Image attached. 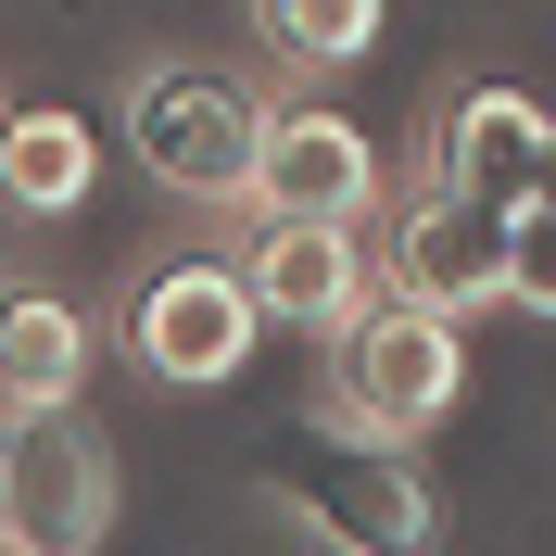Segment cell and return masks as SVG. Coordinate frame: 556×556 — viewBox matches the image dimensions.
<instances>
[{"mask_svg": "<svg viewBox=\"0 0 556 556\" xmlns=\"http://www.w3.org/2000/svg\"><path fill=\"white\" fill-rule=\"evenodd\" d=\"M266 493L316 531V544H342V556H430L443 544V506L417 481V455L392 443V430H367V417H354V430L342 417H291L266 443Z\"/></svg>", "mask_w": 556, "mask_h": 556, "instance_id": "6da1fadb", "label": "cell"}, {"mask_svg": "<svg viewBox=\"0 0 556 556\" xmlns=\"http://www.w3.org/2000/svg\"><path fill=\"white\" fill-rule=\"evenodd\" d=\"M266 127L278 114H253L241 76H203V64H152L127 89V152L165 177V190H190V203H253Z\"/></svg>", "mask_w": 556, "mask_h": 556, "instance_id": "7a4b0ae2", "label": "cell"}, {"mask_svg": "<svg viewBox=\"0 0 556 556\" xmlns=\"http://www.w3.org/2000/svg\"><path fill=\"white\" fill-rule=\"evenodd\" d=\"M114 531V443L76 405L13 417V455H0V544L13 556H102Z\"/></svg>", "mask_w": 556, "mask_h": 556, "instance_id": "3957f363", "label": "cell"}, {"mask_svg": "<svg viewBox=\"0 0 556 556\" xmlns=\"http://www.w3.org/2000/svg\"><path fill=\"white\" fill-rule=\"evenodd\" d=\"M392 304L468 316V304H519V215L468 203V190H430L392 228Z\"/></svg>", "mask_w": 556, "mask_h": 556, "instance_id": "277c9868", "label": "cell"}, {"mask_svg": "<svg viewBox=\"0 0 556 556\" xmlns=\"http://www.w3.org/2000/svg\"><path fill=\"white\" fill-rule=\"evenodd\" d=\"M455 392H468V354H455V316L430 304H380L342 329V405L367 417V430H430V417H455Z\"/></svg>", "mask_w": 556, "mask_h": 556, "instance_id": "5b68a950", "label": "cell"}, {"mask_svg": "<svg viewBox=\"0 0 556 556\" xmlns=\"http://www.w3.org/2000/svg\"><path fill=\"white\" fill-rule=\"evenodd\" d=\"M253 329H266V304H253V278H241V266H215V253L165 266L152 291H139V316H127L139 367H152V380H177V392H203V380H241Z\"/></svg>", "mask_w": 556, "mask_h": 556, "instance_id": "8992f818", "label": "cell"}, {"mask_svg": "<svg viewBox=\"0 0 556 556\" xmlns=\"http://www.w3.org/2000/svg\"><path fill=\"white\" fill-rule=\"evenodd\" d=\"M380 190V152H367V127H342V114H278L266 127V165H253V203H266V228H354V203Z\"/></svg>", "mask_w": 556, "mask_h": 556, "instance_id": "52a82bcc", "label": "cell"}, {"mask_svg": "<svg viewBox=\"0 0 556 556\" xmlns=\"http://www.w3.org/2000/svg\"><path fill=\"white\" fill-rule=\"evenodd\" d=\"M253 304L278 316V329H354L367 316V253H354V228H266V241L241 253Z\"/></svg>", "mask_w": 556, "mask_h": 556, "instance_id": "ba28073f", "label": "cell"}, {"mask_svg": "<svg viewBox=\"0 0 556 556\" xmlns=\"http://www.w3.org/2000/svg\"><path fill=\"white\" fill-rule=\"evenodd\" d=\"M531 165H544V114L519 102V89H468V102L443 114V190H468V203H531Z\"/></svg>", "mask_w": 556, "mask_h": 556, "instance_id": "9c48e42d", "label": "cell"}, {"mask_svg": "<svg viewBox=\"0 0 556 556\" xmlns=\"http://www.w3.org/2000/svg\"><path fill=\"white\" fill-rule=\"evenodd\" d=\"M76 367H89V329H76L64 304H13V316H0V380H13V417L76 405Z\"/></svg>", "mask_w": 556, "mask_h": 556, "instance_id": "30bf717a", "label": "cell"}, {"mask_svg": "<svg viewBox=\"0 0 556 556\" xmlns=\"http://www.w3.org/2000/svg\"><path fill=\"white\" fill-rule=\"evenodd\" d=\"M0 177H13V203H26V215H64L76 190H89V127H76V114H13Z\"/></svg>", "mask_w": 556, "mask_h": 556, "instance_id": "8fae6325", "label": "cell"}, {"mask_svg": "<svg viewBox=\"0 0 556 556\" xmlns=\"http://www.w3.org/2000/svg\"><path fill=\"white\" fill-rule=\"evenodd\" d=\"M266 38L291 64H354L380 38V0H266Z\"/></svg>", "mask_w": 556, "mask_h": 556, "instance_id": "7c38bea8", "label": "cell"}, {"mask_svg": "<svg viewBox=\"0 0 556 556\" xmlns=\"http://www.w3.org/2000/svg\"><path fill=\"white\" fill-rule=\"evenodd\" d=\"M519 304H531V316H556V215H544V203L519 215Z\"/></svg>", "mask_w": 556, "mask_h": 556, "instance_id": "4fadbf2b", "label": "cell"}, {"mask_svg": "<svg viewBox=\"0 0 556 556\" xmlns=\"http://www.w3.org/2000/svg\"><path fill=\"white\" fill-rule=\"evenodd\" d=\"M531 203L556 215V127H544V165H531ZM531 203H519V215H531Z\"/></svg>", "mask_w": 556, "mask_h": 556, "instance_id": "5bb4252c", "label": "cell"}]
</instances>
